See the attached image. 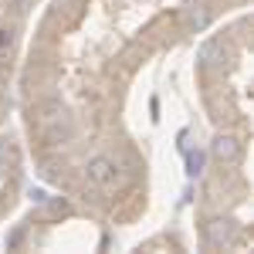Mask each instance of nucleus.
<instances>
[{"mask_svg": "<svg viewBox=\"0 0 254 254\" xmlns=\"http://www.w3.org/2000/svg\"><path fill=\"white\" fill-rule=\"evenodd\" d=\"M88 176L95 180L98 187H105V183H112V180H116V163H112V159H105V156L92 159V163H88Z\"/></svg>", "mask_w": 254, "mask_h": 254, "instance_id": "1", "label": "nucleus"}, {"mask_svg": "<svg viewBox=\"0 0 254 254\" xmlns=\"http://www.w3.org/2000/svg\"><path fill=\"white\" fill-rule=\"evenodd\" d=\"M214 156L234 163V159H237V142H234V139H217V142H214Z\"/></svg>", "mask_w": 254, "mask_h": 254, "instance_id": "2", "label": "nucleus"}]
</instances>
